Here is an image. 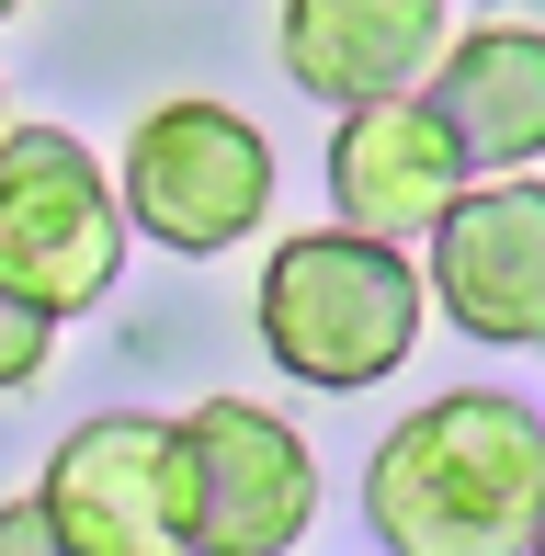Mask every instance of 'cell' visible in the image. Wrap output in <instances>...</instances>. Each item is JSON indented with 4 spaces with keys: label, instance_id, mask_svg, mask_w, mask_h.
I'll use <instances>...</instances> for the list:
<instances>
[{
    "label": "cell",
    "instance_id": "6",
    "mask_svg": "<svg viewBox=\"0 0 545 556\" xmlns=\"http://www.w3.org/2000/svg\"><path fill=\"white\" fill-rule=\"evenodd\" d=\"M193 432V545L205 556H284L318 522V454L251 397L182 409Z\"/></svg>",
    "mask_w": 545,
    "mask_h": 556
},
{
    "label": "cell",
    "instance_id": "2",
    "mask_svg": "<svg viewBox=\"0 0 545 556\" xmlns=\"http://www.w3.org/2000/svg\"><path fill=\"white\" fill-rule=\"evenodd\" d=\"M420 295H432V273L409 262L398 239H376V227H307V239H272L262 262V352L295 375V387H376V375H398L420 352Z\"/></svg>",
    "mask_w": 545,
    "mask_h": 556
},
{
    "label": "cell",
    "instance_id": "11",
    "mask_svg": "<svg viewBox=\"0 0 545 556\" xmlns=\"http://www.w3.org/2000/svg\"><path fill=\"white\" fill-rule=\"evenodd\" d=\"M46 352H58V318H46L35 295H12V285H0V397H12V387H35V375H46Z\"/></svg>",
    "mask_w": 545,
    "mask_h": 556
},
{
    "label": "cell",
    "instance_id": "8",
    "mask_svg": "<svg viewBox=\"0 0 545 556\" xmlns=\"http://www.w3.org/2000/svg\"><path fill=\"white\" fill-rule=\"evenodd\" d=\"M466 148L443 125L432 91H376V103H341V137H330V205L376 239H432V216L466 193Z\"/></svg>",
    "mask_w": 545,
    "mask_h": 556
},
{
    "label": "cell",
    "instance_id": "9",
    "mask_svg": "<svg viewBox=\"0 0 545 556\" xmlns=\"http://www.w3.org/2000/svg\"><path fill=\"white\" fill-rule=\"evenodd\" d=\"M284 80L318 103H376V91L432 80L443 0H284Z\"/></svg>",
    "mask_w": 545,
    "mask_h": 556
},
{
    "label": "cell",
    "instance_id": "14",
    "mask_svg": "<svg viewBox=\"0 0 545 556\" xmlns=\"http://www.w3.org/2000/svg\"><path fill=\"white\" fill-rule=\"evenodd\" d=\"M12 12H23V0H0V23H12Z\"/></svg>",
    "mask_w": 545,
    "mask_h": 556
},
{
    "label": "cell",
    "instance_id": "13",
    "mask_svg": "<svg viewBox=\"0 0 545 556\" xmlns=\"http://www.w3.org/2000/svg\"><path fill=\"white\" fill-rule=\"evenodd\" d=\"M534 556H545V500H534Z\"/></svg>",
    "mask_w": 545,
    "mask_h": 556
},
{
    "label": "cell",
    "instance_id": "4",
    "mask_svg": "<svg viewBox=\"0 0 545 556\" xmlns=\"http://www.w3.org/2000/svg\"><path fill=\"white\" fill-rule=\"evenodd\" d=\"M58 556H182L193 545V432L148 409H103L46 454Z\"/></svg>",
    "mask_w": 545,
    "mask_h": 556
},
{
    "label": "cell",
    "instance_id": "5",
    "mask_svg": "<svg viewBox=\"0 0 545 556\" xmlns=\"http://www.w3.org/2000/svg\"><path fill=\"white\" fill-rule=\"evenodd\" d=\"M126 216L160 250H182V262L262 239V216H272V148H262V125L228 114V103H160L126 137Z\"/></svg>",
    "mask_w": 545,
    "mask_h": 556
},
{
    "label": "cell",
    "instance_id": "12",
    "mask_svg": "<svg viewBox=\"0 0 545 556\" xmlns=\"http://www.w3.org/2000/svg\"><path fill=\"white\" fill-rule=\"evenodd\" d=\"M0 556H58V522H46V500H12V511H0Z\"/></svg>",
    "mask_w": 545,
    "mask_h": 556
},
{
    "label": "cell",
    "instance_id": "10",
    "mask_svg": "<svg viewBox=\"0 0 545 556\" xmlns=\"http://www.w3.org/2000/svg\"><path fill=\"white\" fill-rule=\"evenodd\" d=\"M432 103L478 170L545 160V35L534 23H478L432 58Z\"/></svg>",
    "mask_w": 545,
    "mask_h": 556
},
{
    "label": "cell",
    "instance_id": "7",
    "mask_svg": "<svg viewBox=\"0 0 545 556\" xmlns=\"http://www.w3.org/2000/svg\"><path fill=\"white\" fill-rule=\"evenodd\" d=\"M432 307L466 341L545 352V182L500 170L432 216Z\"/></svg>",
    "mask_w": 545,
    "mask_h": 556
},
{
    "label": "cell",
    "instance_id": "3",
    "mask_svg": "<svg viewBox=\"0 0 545 556\" xmlns=\"http://www.w3.org/2000/svg\"><path fill=\"white\" fill-rule=\"evenodd\" d=\"M126 182H103L68 125H0V285L46 318H80L126 273Z\"/></svg>",
    "mask_w": 545,
    "mask_h": 556
},
{
    "label": "cell",
    "instance_id": "1",
    "mask_svg": "<svg viewBox=\"0 0 545 556\" xmlns=\"http://www.w3.org/2000/svg\"><path fill=\"white\" fill-rule=\"evenodd\" d=\"M545 500V420L500 387L420 397L364 466V522L398 556H500L534 545Z\"/></svg>",
    "mask_w": 545,
    "mask_h": 556
}]
</instances>
